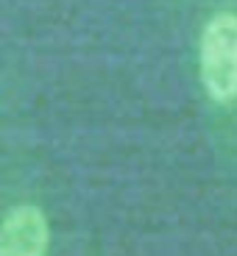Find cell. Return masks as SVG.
<instances>
[{
	"instance_id": "6da1fadb",
	"label": "cell",
	"mask_w": 237,
	"mask_h": 256,
	"mask_svg": "<svg viewBox=\"0 0 237 256\" xmlns=\"http://www.w3.org/2000/svg\"><path fill=\"white\" fill-rule=\"evenodd\" d=\"M198 72L206 95L215 103L237 100V14L220 12L201 31Z\"/></svg>"
},
{
	"instance_id": "7a4b0ae2",
	"label": "cell",
	"mask_w": 237,
	"mask_h": 256,
	"mask_svg": "<svg viewBox=\"0 0 237 256\" xmlns=\"http://www.w3.org/2000/svg\"><path fill=\"white\" fill-rule=\"evenodd\" d=\"M51 228L39 206H14L0 226V256H48Z\"/></svg>"
}]
</instances>
